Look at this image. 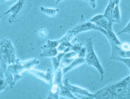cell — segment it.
I'll use <instances>...</instances> for the list:
<instances>
[{"label":"cell","instance_id":"cell-1","mask_svg":"<svg viewBox=\"0 0 130 99\" xmlns=\"http://www.w3.org/2000/svg\"><path fill=\"white\" fill-rule=\"evenodd\" d=\"M94 94L95 99H130V76L107 85Z\"/></svg>","mask_w":130,"mask_h":99},{"label":"cell","instance_id":"cell-2","mask_svg":"<svg viewBox=\"0 0 130 99\" xmlns=\"http://www.w3.org/2000/svg\"><path fill=\"white\" fill-rule=\"evenodd\" d=\"M30 0H19L16 4L5 13L1 18L11 13L12 14L9 19V22L10 23L18 21L19 19H22L28 11L30 6Z\"/></svg>","mask_w":130,"mask_h":99},{"label":"cell","instance_id":"cell-3","mask_svg":"<svg viewBox=\"0 0 130 99\" xmlns=\"http://www.w3.org/2000/svg\"><path fill=\"white\" fill-rule=\"evenodd\" d=\"M85 47L87 50L85 58L86 62L97 69L101 74L100 81H103L104 77V70L94 50L92 38H87Z\"/></svg>","mask_w":130,"mask_h":99},{"label":"cell","instance_id":"cell-4","mask_svg":"<svg viewBox=\"0 0 130 99\" xmlns=\"http://www.w3.org/2000/svg\"><path fill=\"white\" fill-rule=\"evenodd\" d=\"M94 30L101 31L105 36L107 34V31L104 29L97 25L95 23L89 21H86L83 15L81 16L80 22L72 30L75 35L78 33Z\"/></svg>","mask_w":130,"mask_h":99},{"label":"cell","instance_id":"cell-5","mask_svg":"<svg viewBox=\"0 0 130 99\" xmlns=\"http://www.w3.org/2000/svg\"><path fill=\"white\" fill-rule=\"evenodd\" d=\"M104 29L107 32H113L112 23H110L103 15L99 14L94 16L89 21Z\"/></svg>","mask_w":130,"mask_h":99},{"label":"cell","instance_id":"cell-6","mask_svg":"<svg viewBox=\"0 0 130 99\" xmlns=\"http://www.w3.org/2000/svg\"><path fill=\"white\" fill-rule=\"evenodd\" d=\"M112 51L110 59L116 60L119 58H130V50L125 51L122 50L119 45L113 42H110Z\"/></svg>","mask_w":130,"mask_h":99},{"label":"cell","instance_id":"cell-7","mask_svg":"<svg viewBox=\"0 0 130 99\" xmlns=\"http://www.w3.org/2000/svg\"><path fill=\"white\" fill-rule=\"evenodd\" d=\"M64 84L70 91L73 93L77 94L85 97V98L94 99V94L90 93L86 89L79 87L71 86L69 84L68 79L65 81Z\"/></svg>","mask_w":130,"mask_h":99},{"label":"cell","instance_id":"cell-8","mask_svg":"<svg viewBox=\"0 0 130 99\" xmlns=\"http://www.w3.org/2000/svg\"><path fill=\"white\" fill-rule=\"evenodd\" d=\"M116 4L114 3L113 0H109L108 6L105 9L103 16L108 20L110 23H112L116 22L113 19L112 13L113 10L115 7Z\"/></svg>","mask_w":130,"mask_h":99},{"label":"cell","instance_id":"cell-9","mask_svg":"<svg viewBox=\"0 0 130 99\" xmlns=\"http://www.w3.org/2000/svg\"><path fill=\"white\" fill-rule=\"evenodd\" d=\"M86 62L85 58H80V57L77 58L73 61L70 65L65 68L63 70V73H66L73 68L83 64Z\"/></svg>","mask_w":130,"mask_h":99},{"label":"cell","instance_id":"cell-10","mask_svg":"<svg viewBox=\"0 0 130 99\" xmlns=\"http://www.w3.org/2000/svg\"><path fill=\"white\" fill-rule=\"evenodd\" d=\"M105 36L107 37L110 43L113 42L118 45L121 44V42L117 37V35L114 34L113 31L107 32V34Z\"/></svg>","mask_w":130,"mask_h":99},{"label":"cell","instance_id":"cell-11","mask_svg":"<svg viewBox=\"0 0 130 99\" xmlns=\"http://www.w3.org/2000/svg\"><path fill=\"white\" fill-rule=\"evenodd\" d=\"M112 18L117 23H119L121 20L119 5H116L113 10Z\"/></svg>","mask_w":130,"mask_h":99},{"label":"cell","instance_id":"cell-12","mask_svg":"<svg viewBox=\"0 0 130 99\" xmlns=\"http://www.w3.org/2000/svg\"><path fill=\"white\" fill-rule=\"evenodd\" d=\"M40 10L42 12L46 14L51 16H53L56 14V13L59 11V9H50V8H46L43 7H40Z\"/></svg>","mask_w":130,"mask_h":99},{"label":"cell","instance_id":"cell-13","mask_svg":"<svg viewBox=\"0 0 130 99\" xmlns=\"http://www.w3.org/2000/svg\"><path fill=\"white\" fill-rule=\"evenodd\" d=\"M123 33H127L130 35V20L126 26L122 30L117 33L116 35L117 36V35H120Z\"/></svg>","mask_w":130,"mask_h":99},{"label":"cell","instance_id":"cell-14","mask_svg":"<svg viewBox=\"0 0 130 99\" xmlns=\"http://www.w3.org/2000/svg\"><path fill=\"white\" fill-rule=\"evenodd\" d=\"M116 60L119 61L124 63V64H125L127 66L130 71V58H117Z\"/></svg>","mask_w":130,"mask_h":99},{"label":"cell","instance_id":"cell-15","mask_svg":"<svg viewBox=\"0 0 130 99\" xmlns=\"http://www.w3.org/2000/svg\"><path fill=\"white\" fill-rule=\"evenodd\" d=\"M87 50L86 47H83L82 50L78 52V56L80 58H85L86 55Z\"/></svg>","mask_w":130,"mask_h":99},{"label":"cell","instance_id":"cell-16","mask_svg":"<svg viewBox=\"0 0 130 99\" xmlns=\"http://www.w3.org/2000/svg\"><path fill=\"white\" fill-rule=\"evenodd\" d=\"M83 48L82 43H77L74 45L73 50L76 53H78H78Z\"/></svg>","mask_w":130,"mask_h":99},{"label":"cell","instance_id":"cell-17","mask_svg":"<svg viewBox=\"0 0 130 99\" xmlns=\"http://www.w3.org/2000/svg\"><path fill=\"white\" fill-rule=\"evenodd\" d=\"M121 48L125 51H129L130 50V45L127 43H124L121 44Z\"/></svg>","mask_w":130,"mask_h":99},{"label":"cell","instance_id":"cell-18","mask_svg":"<svg viewBox=\"0 0 130 99\" xmlns=\"http://www.w3.org/2000/svg\"><path fill=\"white\" fill-rule=\"evenodd\" d=\"M89 5L91 6L92 8H95L96 7V0H88V2Z\"/></svg>","mask_w":130,"mask_h":99},{"label":"cell","instance_id":"cell-19","mask_svg":"<svg viewBox=\"0 0 130 99\" xmlns=\"http://www.w3.org/2000/svg\"><path fill=\"white\" fill-rule=\"evenodd\" d=\"M120 0H113L114 3L116 5H119V2H120Z\"/></svg>","mask_w":130,"mask_h":99},{"label":"cell","instance_id":"cell-20","mask_svg":"<svg viewBox=\"0 0 130 99\" xmlns=\"http://www.w3.org/2000/svg\"><path fill=\"white\" fill-rule=\"evenodd\" d=\"M55 1H56V5H57L59 2L62 1V0H55Z\"/></svg>","mask_w":130,"mask_h":99},{"label":"cell","instance_id":"cell-21","mask_svg":"<svg viewBox=\"0 0 130 99\" xmlns=\"http://www.w3.org/2000/svg\"><path fill=\"white\" fill-rule=\"evenodd\" d=\"M84 1H87V2H88V0H84Z\"/></svg>","mask_w":130,"mask_h":99},{"label":"cell","instance_id":"cell-22","mask_svg":"<svg viewBox=\"0 0 130 99\" xmlns=\"http://www.w3.org/2000/svg\"><path fill=\"white\" fill-rule=\"evenodd\" d=\"M129 76H130V75H129Z\"/></svg>","mask_w":130,"mask_h":99}]
</instances>
